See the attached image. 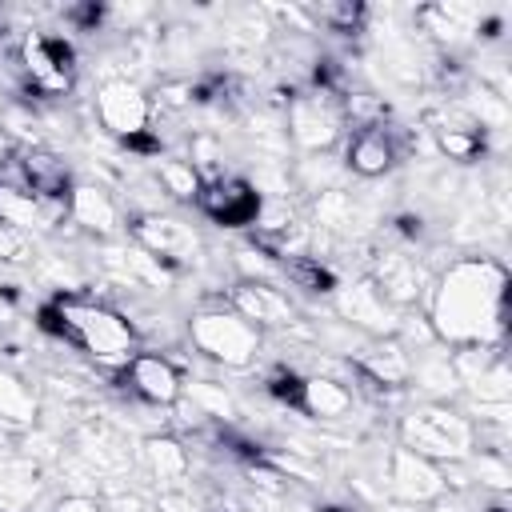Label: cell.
<instances>
[{
	"instance_id": "obj_1",
	"label": "cell",
	"mask_w": 512,
	"mask_h": 512,
	"mask_svg": "<svg viewBox=\"0 0 512 512\" xmlns=\"http://www.w3.org/2000/svg\"><path fill=\"white\" fill-rule=\"evenodd\" d=\"M428 324L440 344H500L508 320V276L492 256H460L428 288Z\"/></svg>"
},
{
	"instance_id": "obj_2",
	"label": "cell",
	"mask_w": 512,
	"mask_h": 512,
	"mask_svg": "<svg viewBox=\"0 0 512 512\" xmlns=\"http://www.w3.org/2000/svg\"><path fill=\"white\" fill-rule=\"evenodd\" d=\"M44 328L104 368H124L136 356L132 320L88 296H60L52 308H44Z\"/></svg>"
},
{
	"instance_id": "obj_3",
	"label": "cell",
	"mask_w": 512,
	"mask_h": 512,
	"mask_svg": "<svg viewBox=\"0 0 512 512\" xmlns=\"http://www.w3.org/2000/svg\"><path fill=\"white\" fill-rule=\"evenodd\" d=\"M400 448H412L432 464H456L476 452V424L456 404L424 400L400 416Z\"/></svg>"
},
{
	"instance_id": "obj_4",
	"label": "cell",
	"mask_w": 512,
	"mask_h": 512,
	"mask_svg": "<svg viewBox=\"0 0 512 512\" xmlns=\"http://www.w3.org/2000/svg\"><path fill=\"white\" fill-rule=\"evenodd\" d=\"M188 340H192V348H196L204 360H212V364H220V368H232V372L248 368V364L260 356V344H264L260 328H252V324H248L244 316H236L228 304L200 308V312L188 320Z\"/></svg>"
},
{
	"instance_id": "obj_5",
	"label": "cell",
	"mask_w": 512,
	"mask_h": 512,
	"mask_svg": "<svg viewBox=\"0 0 512 512\" xmlns=\"http://www.w3.org/2000/svg\"><path fill=\"white\" fill-rule=\"evenodd\" d=\"M284 132L296 148H304L308 156L316 152H332L344 136V112H340V92H328V88H312V92H300L288 100V112H284Z\"/></svg>"
},
{
	"instance_id": "obj_6",
	"label": "cell",
	"mask_w": 512,
	"mask_h": 512,
	"mask_svg": "<svg viewBox=\"0 0 512 512\" xmlns=\"http://www.w3.org/2000/svg\"><path fill=\"white\" fill-rule=\"evenodd\" d=\"M132 244L144 248L152 260H160L168 272L172 268H188L200 256L196 228L184 224L180 216H168V212H140L132 220Z\"/></svg>"
},
{
	"instance_id": "obj_7",
	"label": "cell",
	"mask_w": 512,
	"mask_h": 512,
	"mask_svg": "<svg viewBox=\"0 0 512 512\" xmlns=\"http://www.w3.org/2000/svg\"><path fill=\"white\" fill-rule=\"evenodd\" d=\"M332 300H336V316L348 328H356L360 336H368V340L372 336H392L400 316H404L396 304H388V296L376 288L372 276H356L348 284H336Z\"/></svg>"
},
{
	"instance_id": "obj_8",
	"label": "cell",
	"mask_w": 512,
	"mask_h": 512,
	"mask_svg": "<svg viewBox=\"0 0 512 512\" xmlns=\"http://www.w3.org/2000/svg\"><path fill=\"white\" fill-rule=\"evenodd\" d=\"M96 116L100 124L120 136V140H140L148 132V120H152V104L144 96L140 84H132L128 76H112L96 88Z\"/></svg>"
},
{
	"instance_id": "obj_9",
	"label": "cell",
	"mask_w": 512,
	"mask_h": 512,
	"mask_svg": "<svg viewBox=\"0 0 512 512\" xmlns=\"http://www.w3.org/2000/svg\"><path fill=\"white\" fill-rule=\"evenodd\" d=\"M124 380H128V392L152 408H172L184 392V376L168 352H136L124 364Z\"/></svg>"
},
{
	"instance_id": "obj_10",
	"label": "cell",
	"mask_w": 512,
	"mask_h": 512,
	"mask_svg": "<svg viewBox=\"0 0 512 512\" xmlns=\"http://www.w3.org/2000/svg\"><path fill=\"white\" fill-rule=\"evenodd\" d=\"M376 288L388 296V304H396L400 312H408L412 304L428 300V288H432V272L424 260L408 256V252H380L372 260V272Z\"/></svg>"
},
{
	"instance_id": "obj_11",
	"label": "cell",
	"mask_w": 512,
	"mask_h": 512,
	"mask_svg": "<svg viewBox=\"0 0 512 512\" xmlns=\"http://www.w3.org/2000/svg\"><path fill=\"white\" fill-rule=\"evenodd\" d=\"M384 484L408 500V504H432V500H444V476H440V464L416 456L412 448H392L388 460H384Z\"/></svg>"
},
{
	"instance_id": "obj_12",
	"label": "cell",
	"mask_w": 512,
	"mask_h": 512,
	"mask_svg": "<svg viewBox=\"0 0 512 512\" xmlns=\"http://www.w3.org/2000/svg\"><path fill=\"white\" fill-rule=\"evenodd\" d=\"M196 204H200L204 216H212L224 228H248L256 220L260 196H256V188L244 176H220V180H208L200 188Z\"/></svg>"
},
{
	"instance_id": "obj_13",
	"label": "cell",
	"mask_w": 512,
	"mask_h": 512,
	"mask_svg": "<svg viewBox=\"0 0 512 512\" xmlns=\"http://www.w3.org/2000/svg\"><path fill=\"white\" fill-rule=\"evenodd\" d=\"M236 316H244L252 328H292L296 324V308L288 304V296L276 284H252V280H236L228 288L224 300Z\"/></svg>"
},
{
	"instance_id": "obj_14",
	"label": "cell",
	"mask_w": 512,
	"mask_h": 512,
	"mask_svg": "<svg viewBox=\"0 0 512 512\" xmlns=\"http://www.w3.org/2000/svg\"><path fill=\"white\" fill-rule=\"evenodd\" d=\"M356 368L376 384V388H404L408 376H412V352L396 340V336H372L360 356H356Z\"/></svg>"
},
{
	"instance_id": "obj_15",
	"label": "cell",
	"mask_w": 512,
	"mask_h": 512,
	"mask_svg": "<svg viewBox=\"0 0 512 512\" xmlns=\"http://www.w3.org/2000/svg\"><path fill=\"white\" fill-rule=\"evenodd\" d=\"M296 408L308 412V416H316L320 424H332V420H344L356 408V392L344 380H336V376L312 372V376H300Z\"/></svg>"
},
{
	"instance_id": "obj_16",
	"label": "cell",
	"mask_w": 512,
	"mask_h": 512,
	"mask_svg": "<svg viewBox=\"0 0 512 512\" xmlns=\"http://www.w3.org/2000/svg\"><path fill=\"white\" fill-rule=\"evenodd\" d=\"M392 160H396V140L388 136L384 124H380V128H360V132H352L348 144H344V168H348L352 176H360V180L384 176V172L392 168Z\"/></svg>"
},
{
	"instance_id": "obj_17",
	"label": "cell",
	"mask_w": 512,
	"mask_h": 512,
	"mask_svg": "<svg viewBox=\"0 0 512 512\" xmlns=\"http://www.w3.org/2000/svg\"><path fill=\"white\" fill-rule=\"evenodd\" d=\"M20 172H24V184L32 196H44V200H68L72 192V168L48 152V148H20Z\"/></svg>"
},
{
	"instance_id": "obj_18",
	"label": "cell",
	"mask_w": 512,
	"mask_h": 512,
	"mask_svg": "<svg viewBox=\"0 0 512 512\" xmlns=\"http://www.w3.org/2000/svg\"><path fill=\"white\" fill-rule=\"evenodd\" d=\"M68 216L96 236H116L120 232V208L100 184H72L68 192Z\"/></svg>"
},
{
	"instance_id": "obj_19",
	"label": "cell",
	"mask_w": 512,
	"mask_h": 512,
	"mask_svg": "<svg viewBox=\"0 0 512 512\" xmlns=\"http://www.w3.org/2000/svg\"><path fill=\"white\" fill-rule=\"evenodd\" d=\"M140 460L148 468V476L160 484V488H180L188 480V468H192V456L184 448V440L168 436V432H152L140 448Z\"/></svg>"
},
{
	"instance_id": "obj_20",
	"label": "cell",
	"mask_w": 512,
	"mask_h": 512,
	"mask_svg": "<svg viewBox=\"0 0 512 512\" xmlns=\"http://www.w3.org/2000/svg\"><path fill=\"white\" fill-rule=\"evenodd\" d=\"M408 384H416V388L424 392V400H440V404H448L452 396H460V380H456V372H452L448 352H432V348L412 356V376H408Z\"/></svg>"
},
{
	"instance_id": "obj_21",
	"label": "cell",
	"mask_w": 512,
	"mask_h": 512,
	"mask_svg": "<svg viewBox=\"0 0 512 512\" xmlns=\"http://www.w3.org/2000/svg\"><path fill=\"white\" fill-rule=\"evenodd\" d=\"M40 488V468L32 456H0V508L16 512Z\"/></svg>"
},
{
	"instance_id": "obj_22",
	"label": "cell",
	"mask_w": 512,
	"mask_h": 512,
	"mask_svg": "<svg viewBox=\"0 0 512 512\" xmlns=\"http://www.w3.org/2000/svg\"><path fill=\"white\" fill-rule=\"evenodd\" d=\"M36 412H40L36 392L16 372L0 368V428L4 432L8 428H28V424H36Z\"/></svg>"
},
{
	"instance_id": "obj_23",
	"label": "cell",
	"mask_w": 512,
	"mask_h": 512,
	"mask_svg": "<svg viewBox=\"0 0 512 512\" xmlns=\"http://www.w3.org/2000/svg\"><path fill=\"white\" fill-rule=\"evenodd\" d=\"M280 280L284 284H292V288H300V292H308V296H332L336 292V272H332V264H324V260H316V256H284L280 260Z\"/></svg>"
},
{
	"instance_id": "obj_24",
	"label": "cell",
	"mask_w": 512,
	"mask_h": 512,
	"mask_svg": "<svg viewBox=\"0 0 512 512\" xmlns=\"http://www.w3.org/2000/svg\"><path fill=\"white\" fill-rule=\"evenodd\" d=\"M156 184H160V192H168V196L180 200V204H196V196H200V188H204L200 172H196L188 160H176V156L156 160Z\"/></svg>"
},
{
	"instance_id": "obj_25",
	"label": "cell",
	"mask_w": 512,
	"mask_h": 512,
	"mask_svg": "<svg viewBox=\"0 0 512 512\" xmlns=\"http://www.w3.org/2000/svg\"><path fill=\"white\" fill-rule=\"evenodd\" d=\"M0 224L16 228V232H36L44 228V216H40V200L28 192V188H8L0 184Z\"/></svg>"
},
{
	"instance_id": "obj_26",
	"label": "cell",
	"mask_w": 512,
	"mask_h": 512,
	"mask_svg": "<svg viewBox=\"0 0 512 512\" xmlns=\"http://www.w3.org/2000/svg\"><path fill=\"white\" fill-rule=\"evenodd\" d=\"M308 16H312V24H320V28H328V32H340V36L364 32V24H368V8H364V4H352V0H324V4H312Z\"/></svg>"
},
{
	"instance_id": "obj_27",
	"label": "cell",
	"mask_w": 512,
	"mask_h": 512,
	"mask_svg": "<svg viewBox=\"0 0 512 512\" xmlns=\"http://www.w3.org/2000/svg\"><path fill=\"white\" fill-rule=\"evenodd\" d=\"M184 400H192L212 424H228V420H236V400H232V392L224 388V384H212V380H192V384H184V392H180Z\"/></svg>"
},
{
	"instance_id": "obj_28",
	"label": "cell",
	"mask_w": 512,
	"mask_h": 512,
	"mask_svg": "<svg viewBox=\"0 0 512 512\" xmlns=\"http://www.w3.org/2000/svg\"><path fill=\"white\" fill-rule=\"evenodd\" d=\"M432 132H436V148H440L448 160H456V164H468V160H476V156L484 152V132H476V128L440 124V128H432Z\"/></svg>"
},
{
	"instance_id": "obj_29",
	"label": "cell",
	"mask_w": 512,
	"mask_h": 512,
	"mask_svg": "<svg viewBox=\"0 0 512 512\" xmlns=\"http://www.w3.org/2000/svg\"><path fill=\"white\" fill-rule=\"evenodd\" d=\"M340 172H344V164H336L328 152H316V156L300 160V172H296V180H300L308 192H328V188H336Z\"/></svg>"
},
{
	"instance_id": "obj_30",
	"label": "cell",
	"mask_w": 512,
	"mask_h": 512,
	"mask_svg": "<svg viewBox=\"0 0 512 512\" xmlns=\"http://www.w3.org/2000/svg\"><path fill=\"white\" fill-rule=\"evenodd\" d=\"M152 512H204V504L192 496L188 484H180V488H160L152 500Z\"/></svg>"
},
{
	"instance_id": "obj_31",
	"label": "cell",
	"mask_w": 512,
	"mask_h": 512,
	"mask_svg": "<svg viewBox=\"0 0 512 512\" xmlns=\"http://www.w3.org/2000/svg\"><path fill=\"white\" fill-rule=\"evenodd\" d=\"M56 512H104V500H96V496H88V492H68V496L56 504Z\"/></svg>"
},
{
	"instance_id": "obj_32",
	"label": "cell",
	"mask_w": 512,
	"mask_h": 512,
	"mask_svg": "<svg viewBox=\"0 0 512 512\" xmlns=\"http://www.w3.org/2000/svg\"><path fill=\"white\" fill-rule=\"evenodd\" d=\"M16 156H20V144H16V140H12V132L0 124V168H4V164H12Z\"/></svg>"
},
{
	"instance_id": "obj_33",
	"label": "cell",
	"mask_w": 512,
	"mask_h": 512,
	"mask_svg": "<svg viewBox=\"0 0 512 512\" xmlns=\"http://www.w3.org/2000/svg\"><path fill=\"white\" fill-rule=\"evenodd\" d=\"M12 320H16V304H12L8 288H0V328H4V324H12Z\"/></svg>"
}]
</instances>
